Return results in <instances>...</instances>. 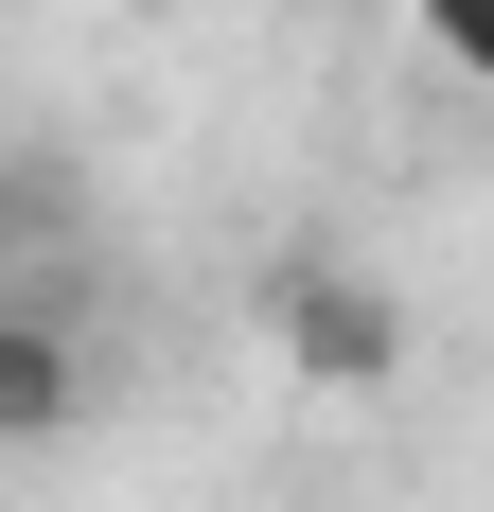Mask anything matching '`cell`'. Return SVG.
<instances>
[{
  "label": "cell",
  "instance_id": "3957f363",
  "mask_svg": "<svg viewBox=\"0 0 494 512\" xmlns=\"http://www.w3.org/2000/svg\"><path fill=\"white\" fill-rule=\"evenodd\" d=\"M424 53H442V71H477V89H494V0H424Z\"/></svg>",
  "mask_w": 494,
  "mask_h": 512
},
{
  "label": "cell",
  "instance_id": "6da1fadb",
  "mask_svg": "<svg viewBox=\"0 0 494 512\" xmlns=\"http://www.w3.org/2000/svg\"><path fill=\"white\" fill-rule=\"evenodd\" d=\"M265 354H283L300 389H389V371H406V301L371 283V265L300 248L283 283H265Z\"/></svg>",
  "mask_w": 494,
  "mask_h": 512
},
{
  "label": "cell",
  "instance_id": "7a4b0ae2",
  "mask_svg": "<svg viewBox=\"0 0 494 512\" xmlns=\"http://www.w3.org/2000/svg\"><path fill=\"white\" fill-rule=\"evenodd\" d=\"M89 424V336H53V318H0V460H36Z\"/></svg>",
  "mask_w": 494,
  "mask_h": 512
}]
</instances>
